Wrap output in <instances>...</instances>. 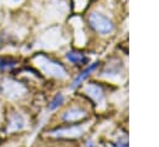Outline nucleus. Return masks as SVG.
<instances>
[{
	"instance_id": "obj_2",
	"label": "nucleus",
	"mask_w": 159,
	"mask_h": 147,
	"mask_svg": "<svg viewBox=\"0 0 159 147\" xmlns=\"http://www.w3.org/2000/svg\"><path fill=\"white\" fill-rule=\"evenodd\" d=\"M0 90L4 95H6L10 98H19L21 95L25 93V87L19 82H15L11 80L2 81L0 85Z\"/></svg>"
},
{
	"instance_id": "obj_9",
	"label": "nucleus",
	"mask_w": 159,
	"mask_h": 147,
	"mask_svg": "<svg viewBox=\"0 0 159 147\" xmlns=\"http://www.w3.org/2000/svg\"><path fill=\"white\" fill-rule=\"evenodd\" d=\"M16 65V61L9 57H0V71L11 70Z\"/></svg>"
},
{
	"instance_id": "obj_8",
	"label": "nucleus",
	"mask_w": 159,
	"mask_h": 147,
	"mask_svg": "<svg viewBox=\"0 0 159 147\" xmlns=\"http://www.w3.org/2000/svg\"><path fill=\"white\" fill-rule=\"evenodd\" d=\"M66 57L72 64H84L87 61V57L82 52H78V51H70L66 55Z\"/></svg>"
},
{
	"instance_id": "obj_10",
	"label": "nucleus",
	"mask_w": 159,
	"mask_h": 147,
	"mask_svg": "<svg viewBox=\"0 0 159 147\" xmlns=\"http://www.w3.org/2000/svg\"><path fill=\"white\" fill-rule=\"evenodd\" d=\"M62 102H63V96L58 93V95H56L55 98L51 101V103H50L48 107H50V110H55V108H57Z\"/></svg>"
},
{
	"instance_id": "obj_3",
	"label": "nucleus",
	"mask_w": 159,
	"mask_h": 147,
	"mask_svg": "<svg viewBox=\"0 0 159 147\" xmlns=\"http://www.w3.org/2000/svg\"><path fill=\"white\" fill-rule=\"evenodd\" d=\"M40 64H41V67L45 70V72H47L55 77H65L66 76V71L60 62H56V61H52L45 56H41Z\"/></svg>"
},
{
	"instance_id": "obj_12",
	"label": "nucleus",
	"mask_w": 159,
	"mask_h": 147,
	"mask_svg": "<svg viewBox=\"0 0 159 147\" xmlns=\"http://www.w3.org/2000/svg\"><path fill=\"white\" fill-rule=\"evenodd\" d=\"M14 1H20V0H14Z\"/></svg>"
},
{
	"instance_id": "obj_11",
	"label": "nucleus",
	"mask_w": 159,
	"mask_h": 147,
	"mask_svg": "<svg viewBox=\"0 0 159 147\" xmlns=\"http://www.w3.org/2000/svg\"><path fill=\"white\" fill-rule=\"evenodd\" d=\"M116 147H127V143L125 142H118L116 145Z\"/></svg>"
},
{
	"instance_id": "obj_4",
	"label": "nucleus",
	"mask_w": 159,
	"mask_h": 147,
	"mask_svg": "<svg viewBox=\"0 0 159 147\" xmlns=\"http://www.w3.org/2000/svg\"><path fill=\"white\" fill-rule=\"evenodd\" d=\"M25 127V120L21 115L19 113H14L10 120H9V123H7V131L10 132H16V131H20Z\"/></svg>"
},
{
	"instance_id": "obj_5",
	"label": "nucleus",
	"mask_w": 159,
	"mask_h": 147,
	"mask_svg": "<svg viewBox=\"0 0 159 147\" xmlns=\"http://www.w3.org/2000/svg\"><path fill=\"white\" fill-rule=\"evenodd\" d=\"M97 66H98V64H97V62H96V64H92L91 66H88L87 69H84L81 74H78V76H77V77L73 80V82H72V87H73V88H76V87H77V86H78V85H80V83L86 78V77H88V76L91 75V72H92V71H94V70H96V67H97Z\"/></svg>"
},
{
	"instance_id": "obj_1",
	"label": "nucleus",
	"mask_w": 159,
	"mask_h": 147,
	"mask_svg": "<svg viewBox=\"0 0 159 147\" xmlns=\"http://www.w3.org/2000/svg\"><path fill=\"white\" fill-rule=\"evenodd\" d=\"M88 22L97 32L102 35H108L114 30V25L112 20L108 19V16H106L102 12H91L88 16Z\"/></svg>"
},
{
	"instance_id": "obj_6",
	"label": "nucleus",
	"mask_w": 159,
	"mask_h": 147,
	"mask_svg": "<svg viewBox=\"0 0 159 147\" xmlns=\"http://www.w3.org/2000/svg\"><path fill=\"white\" fill-rule=\"evenodd\" d=\"M83 116H84V111L80 108H71L63 115V120L66 122H75V121L81 120Z\"/></svg>"
},
{
	"instance_id": "obj_7",
	"label": "nucleus",
	"mask_w": 159,
	"mask_h": 147,
	"mask_svg": "<svg viewBox=\"0 0 159 147\" xmlns=\"http://www.w3.org/2000/svg\"><path fill=\"white\" fill-rule=\"evenodd\" d=\"M86 90H87L88 95H89L92 98H94L97 102L102 101V98H103V91H102V88H101L98 85L91 83V85H88V86L86 87Z\"/></svg>"
}]
</instances>
